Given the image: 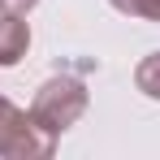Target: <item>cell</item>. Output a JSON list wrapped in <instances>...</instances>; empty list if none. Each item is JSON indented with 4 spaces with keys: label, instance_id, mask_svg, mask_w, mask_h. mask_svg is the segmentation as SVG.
Wrapping results in <instances>:
<instances>
[{
    "label": "cell",
    "instance_id": "cell-5",
    "mask_svg": "<svg viewBox=\"0 0 160 160\" xmlns=\"http://www.w3.org/2000/svg\"><path fill=\"white\" fill-rule=\"evenodd\" d=\"M117 13L126 18H143V22H160V0H112Z\"/></svg>",
    "mask_w": 160,
    "mask_h": 160
},
{
    "label": "cell",
    "instance_id": "cell-1",
    "mask_svg": "<svg viewBox=\"0 0 160 160\" xmlns=\"http://www.w3.org/2000/svg\"><path fill=\"white\" fill-rule=\"evenodd\" d=\"M87 82L74 78V74H52L48 82H39V91H35V100H30V121L39 126L43 134H61L69 130V126H78V117L87 112Z\"/></svg>",
    "mask_w": 160,
    "mask_h": 160
},
{
    "label": "cell",
    "instance_id": "cell-2",
    "mask_svg": "<svg viewBox=\"0 0 160 160\" xmlns=\"http://www.w3.org/2000/svg\"><path fill=\"white\" fill-rule=\"evenodd\" d=\"M56 152V138L43 134L30 112L0 95V160H48Z\"/></svg>",
    "mask_w": 160,
    "mask_h": 160
},
{
    "label": "cell",
    "instance_id": "cell-4",
    "mask_svg": "<svg viewBox=\"0 0 160 160\" xmlns=\"http://www.w3.org/2000/svg\"><path fill=\"white\" fill-rule=\"evenodd\" d=\"M134 87H138L147 100H160V52H147L134 65Z\"/></svg>",
    "mask_w": 160,
    "mask_h": 160
},
{
    "label": "cell",
    "instance_id": "cell-6",
    "mask_svg": "<svg viewBox=\"0 0 160 160\" xmlns=\"http://www.w3.org/2000/svg\"><path fill=\"white\" fill-rule=\"evenodd\" d=\"M35 4H39V0H0V13H22V18H26Z\"/></svg>",
    "mask_w": 160,
    "mask_h": 160
},
{
    "label": "cell",
    "instance_id": "cell-3",
    "mask_svg": "<svg viewBox=\"0 0 160 160\" xmlns=\"http://www.w3.org/2000/svg\"><path fill=\"white\" fill-rule=\"evenodd\" d=\"M30 48V26L22 13H0V69L18 65Z\"/></svg>",
    "mask_w": 160,
    "mask_h": 160
}]
</instances>
